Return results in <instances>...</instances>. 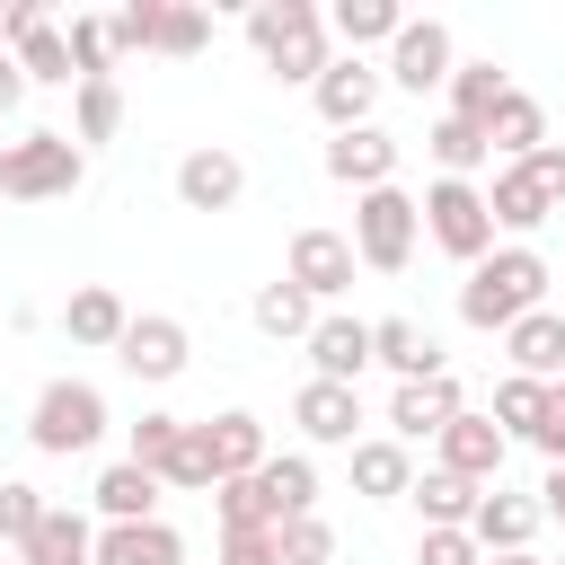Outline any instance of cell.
Masks as SVG:
<instances>
[{
    "label": "cell",
    "mask_w": 565,
    "mask_h": 565,
    "mask_svg": "<svg viewBox=\"0 0 565 565\" xmlns=\"http://www.w3.org/2000/svg\"><path fill=\"white\" fill-rule=\"evenodd\" d=\"M539 300H547V256H539V247H494V256H477L468 282H459V318L486 327V335H503V327L530 318Z\"/></svg>",
    "instance_id": "1"
},
{
    "label": "cell",
    "mask_w": 565,
    "mask_h": 565,
    "mask_svg": "<svg viewBox=\"0 0 565 565\" xmlns=\"http://www.w3.org/2000/svg\"><path fill=\"white\" fill-rule=\"evenodd\" d=\"M247 44L265 53V71L274 79H318L335 53H327V18H318V0H256L247 9Z\"/></svg>",
    "instance_id": "2"
},
{
    "label": "cell",
    "mask_w": 565,
    "mask_h": 565,
    "mask_svg": "<svg viewBox=\"0 0 565 565\" xmlns=\"http://www.w3.org/2000/svg\"><path fill=\"white\" fill-rule=\"evenodd\" d=\"M79 177H88V150H79L71 132H18V141L0 150V194H18V203L79 194Z\"/></svg>",
    "instance_id": "3"
},
{
    "label": "cell",
    "mask_w": 565,
    "mask_h": 565,
    "mask_svg": "<svg viewBox=\"0 0 565 565\" xmlns=\"http://www.w3.org/2000/svg\"><path fill=\"white\" fill-rule=\"evenodd\" d=\"M415 194L406 185H371V194H353V265H371V274H406V256H415Z\"/></svg>",
    "instance_id": "4"
},
{
    "label": "cell",
    "mask_w": 565,
    "mask_h": 565,
    "mask_svg": "<svg viewBox=\"0 0 565 565\" xmlns=\"http://www.w3.org/2000/svg\"><path fill=\"white\" fill-rule=\"evenodd\" d=\"M415 221H424V238H433L441 256H459V265L494 256V212H486V194L459 185V177H433L424 203H415Z\"/></svg>",
    "instance_id": "5"
},
{
    "label": "cell",
    "mask_w": 565,
    "mask_h": 565,
    "mask_svg": "<svg viewBox=\"0 0 565 565\" xmlns=\"http://www.w3.org/2000/svg\"><path fill=\"white\" fill-rule=\"evenodd\" d=\"M97 433H106V397L88 380H44L35 388V415H26V441L35 450L71 459V450H97Z\"/></svg>",
    "instance_id": "6"
},
{
    "label": "cell",
    "mask_w": 565,
    "mask_h": 565,
    "mask_svg": "<svg viewBox=\"0 0 565 565\" xmlns=\"http://www.w3.org/2000/svg\"><path fill=\"white\" fill-rule=\"evenodd\" d=\"M450 71H459V53H450V26H441V18H406V26L388 35V79H397L406 97L450 88Z\"/></svg>",
    "instance_id": "7"
},
{
    "label": "cell",
    "mask_w": 565,
    "mask_h": 565,
    "mask_svg": "<svg viewBox=\"0 0 565 565\" xmlns=\"http://www.w3.org/2000/svg\"><path fill=\"white\" fill-rule=\"evenodd\" d=\"M185 353H194V335H185V318H132L124 335H115V362L132 371V380H150V388H168L177 371H185Z\"/></svg>",
    "instance_id": "8"
},
{
    "label": "cell",
    "mask_w": 565,
    "mask_h": 565,
    "mask_svg": "<svg viewBox=\"0 0 565 565\" xmlns=\"http://www.w3.org/2000/svg\"><path fill=\"white\" fill-rule=\"evenodd\" d=\"M309 97H318L327 132H362V124H371V106H380V71H371L362 53H335V62L309 79Z\"/></svg>",
    "instance_id": "9"
},
{
    "label": "cell",
    "mask_w": 565,
    "mask_h": 565,
    "mask_svg": "<svg viewBox=\"0 0 565 565\" xmlns=\"http://www.w3.org/2000/svg\"><path fill=\"white\" fill-rule=\"evenodd\" d=\"M433 441H441V477H468V486H503V450H512V441L494 433V415H468V406H459V415H450Z\"/></svg>",
    "instance_id": "10"
},
{
    "label": "cell",
    "mask_w": 565,
    "mask_h": 565,
    "mask_svg": "<svg viewBox=\"0 0 565 565\" xmlns=\"http://www.w3.org/2000/svg\"><path fill=\"white\" fill-rule=\"evenodd\" d=\"M309 380H335V388H353L362 371H371V318H344V309H327L309 335Z\"/></svg>",
    "instance_id": "11"
},
{
    "label": "cell",
    "mask_w": 565,
    "mask_h": 565,
    "mask_svg": "<svg viewBox=\"0 0 565 565\" xmlns=\"http://www.w3.org/2000/svg\"><path fill=\"white\" fill-rule=\"evenodd\" d=\"M238 194H247V168H238V150L203 141V150H185V159H177V203H185V212H230Z\"/></svg>",
    "instance_id": "12"
},
{
    "label": "cell",
    "mask_w": 565,
    "mask_h": 565,
    "mask_svg": "<svg viewBox=\"0 0 565 565\" xmlns=\"http://www.w3.org/2000/svg\"><path fill=\"white\" fill-rule=\"evenodd\" d=\"M282 282H300L309 300H344V291H353V238H344V230H300Z\"/></svg>",
    "instance_id": "13"
},
{
    "label": "cell",
    "mask_w": 565,
    "mask_h": 565,
    "mask_svg": "<svg viewBox=\"0 0 565 565\" xmlns=\"http://www.w3.org/2000/svg\"><path fill=\"white\" fill-rule=\"evenodd\" d=\"M459 406H468V397H459L450 371H433V380H397V397H388V441H433Z\"/></svg>",
    "instance_id": "14"
},
{
    "label": "cell",
    "mask_w": 565,
    "mask_h": 565,
    "mask_svg": "<svg viewBox=\"0 0 565 565\" xmlns=\"http://www.w3.org/2000/svg\"><path fill=\"white\" fill-rule=\"evenodd\" d=\"M468 539H477V556H521L539 539V503L512 494V486H486L477 512H468Z\"/></svg>",
    "instance_id": "15"
},
{
    "label": "cell",
    "mask_w": 565,
    "mask_h": 565,
    "mask_svg": "<svg viewBox=\"0 0 565 565\" xmlns=\"http://www.w3.org/2000/svg\"><path fill=\"white\" fill-rule=\"evenodd\" d=\"M327 177H335V185H353V194H371V185H397V132H380V124H362V132H335V141H327Z\"/></svg>",
    "instance_id": "16"
},
{
    "label": "cell",
    "mask_w": 565,
    "mask_h": 565,
    "mask_svg": "<svg viewBox=\"0 0 565 565\" xmlns=\"http://www.w3.org/2000/svg\"><path fill=\"white\" fill-rule=\"evenodd\" d=\"M291 424H300L309 441H327V450H335V441L353 450V433H362V388H335V380H309V388L291 397Z\"/></svg>",
    "instance_id": "17"
},
{
    "label": "cell",
    "mask_w": 565,
    "mask_h": 565,
    "mask_svg": "<svg viewBox=\"0 0 565 565\" xmlns=\"http://www.w3.org/2000/svg\"><path fill=\"white\" fill-rule=\"evenodd\" d=\"M503 353H512L521 380H565V318H556V309L512 318V327H503Z\"/></svg>",
    "instance_id": "18"
},
{
    "label": "cell",
    "mask_w": 565,
    "mask_h": 565,
    "mask_svg": "<svg viewBox=\"0 0 565 565\" xmlns=\"http://www.w3.org/2000/svg\"><path fill=\"white\" fill-rule=\"evenodd\" d=\"M371 362H388L397 380H433L441 371V335L415 318H371Z\"/></svg>",
    "instance_id": "19"
},
{
    "label": "cell",
    "mask_w": 565,
    "mask_h": 565,
    "mask_svg": "<svg viewBox=\"0 0 565 565\" xmlns=\"http://www.w3.org/2000/svg\"><path fill=\"white\" fill-rule=\"evenodd\" d=\"M97 565H185V539L168 521H106L97 530Z\"/></svg>",
    "instance_id": "20"
},
{
    "label": "cell",
    "mask_w": 565,
    "mask_h": 565,
    "mask_svg": "<svg viewBox=\"0 0 565 565\" xmlns=\"http://www.w3.org/2000/svg\"><path fill=\"white\" fill-rule=\"evenodd\" d=\"M18 565H97V530L71 512V503H44L35 539L18 547Z\"/></svg>",
    "instance_id": "21"
},
{
    "label": "cell",
    "mask_w": 565,
    "mask_h": 565,
    "mask_svg": "<svg viewBox=\"0 0 565 565\" xmlns=\"http://www.w3.org/2000/svg\"><path fill=\"white\" fill-rule=\"evenodd\" d=\"M539 141H547V115H539V97H530V88H503V106L486 115V150H494L503 168H521Z\"/></svg>",
    "instance_id": "22"
},
{
    "label": "cell",
    "mask_w": 565,
    "mask_h": 565,
    "mask_svg": "<svg viewBox=\"0 0 565 565\" xmlns=\"http://www.w3.org/2000/svg\"><path fill=\"white\" fill-rule=\"evenodd\" d=\"M203 441H212V477H256L274 450H265V424L247 415V406H230V415H212L203 424Z\"/></svg>",
    "instance_id": "23"
},
{
    "label": "cell",
    "mask_w": 565,
    "mask_h": 565,
    "mask_svg": "<svg viewBox=\"0 0 565 565\" xmlns=\"http://www.w3.org/2000/svg\"><path fill=\"white\" fill-rule=\"evenodd\" d=\"M256 494H265V512H274V530H282V521L318 512V468H309L300 450H274V459L256 468Z\"/></svg>",
    "instance_id": "24"
},
{
    "label": "cell",
    "mask_w": 565,
    "mask_h": 565,
    "mask_svg": "<svg viewBox=\"0 0 565 565\" xmlns=\"http://www.w3.org/2000/svg\"><path fill=\"white\" fill-rule=\"evenodd\" d=\"M132 327V309L106 291V282H88V291H71V309H62V335L71 344H97V353H115V335Z\"/></svg>",
    "instance_id": "25"
},
{
    "label": "cell",
    "mask_w": 565,
    "mask_h": 565,
    "mask_svg": "<svg viewBox=\"0 0 565 565\" xmlns=\"http://www.w3.org/2000/svg\"><path fill=\"white\" fill-rule=\"evenodd\" d=\"M88 494H97V512H106V521H159V477H150V468H132V459H115Z\"/></svg>",
    "instance_id": "26"
},
{
    "label": "cell",
    "mask_w": 565,
    "mask_h": 565,
    "mask_svg": "<svg viewBox=\"0 0 565 565\" xmlns=\"http://www.w3.org/2000/svg\"><path fill=\"white\" fill-rule=\"evenodd\" d=\"M424 150H433V168H441V177H459V185L494 159V150H486V124H468V115H441V124L424 132Z\"/></svg>",
    "instance_id": "27"
},
{
    "label": "cell",
    "mask_w": 565,
    "mask_h": 565,
    "mask_svg": "<svg viewBox=\"0 0 565 565\" xmlns=\"http://www.w3.org/2000/svg\"><path fill=\"white\" fill-rule=\"evenodd\" d=\"M486 212H494V230L530 238V230H539V221H547L556 203H547V194H539V185H530L521 168H494V185H486Z\"/></svg>",
    "instance_id": "28"
},
{
    "label": "cell",
    "mask_w": 565,
    "mask_h": 565,
    "mask_svg": "<svg viewBox=\"0 0 565 565\" xmlns=\"http://www.w3.org/2000/svg\"><path fill=\"white\" fill-rule=\"evenodd\" d=\"M353 486L371 494V503H388V494H406L415 486V459H406V441H353Z\"/></svg>",
    "instance_id": "29"
},
{
    "label": "cell",
    "mask_w": 565,
    "mask_h": 565,
    "mask_svg": "<svg viewBox=\"0 0 565 565\" xmlns=\"http://www.w3.org/2000/svg\"><path fill=\"white\" fill-rule=\"evenodd\" d=\"M406 494L424 503V530H468V512H477V494H486V486H468V477H441V468H424V477H415Z\"/></svg>",
    "instance_id": "30"
},
{
    "label": "cell",
    "mask_w": 565,
    "mask_h": 565,
    "mask_svg": "<svg viewBox=\"0 0 565 565\" xmlns=\"http://www.w3.org/2000/svg\"><path fill=\"white\" fill-rule=\"evenodd\" d=\"M327 26L344 35V53H362V44H388V35L406 26V9H397V0H335Z\"/></svg>",
    "instance_id": "31"
},
{
    "label": "cell",
    "mask_w": 565,
    "mask_h": 565,
    "mask_svg": "<svg viewBox=\"0 0 565 565\" xmlns=\"http://www.w3.org/2000/svg\"><path fill=\"white\" fill-rule=\"evenodd\" d=\"M124 132V88L115 79H79V106H71V141H115Z\"/></svg>",
    "instance_id": "32"
},
{
    "label": "cell",
    "mask_w": 565,
    "mask_h": 565,
    "mask_svg": "<svg viewBox=\"0 0 565 565\" xmlns=\"http://www.w3.org/2000/svg\"><path fill=\"white\" fill-rule=\"evenodd\" d=\"M503 88H512V79H503L494 62H459V71H450V115H468V124H486V115L503 106Z\"/></svg>",
    "instance_id": "33"
},
{
    "label": "cell",
    "mask_w": 565,
    "mask_h": 565,
    "mask_svg": "<svg viewBox=\"0 0 565 565\" xmlns=\"http://www.w3.org/2000/svg\"><path fill=\"white\" fill-rule=\"evenodd\" d=\"M256 327H265V335H309V327H318V300H309L300 282H265V291H256Z\"/></svg>",
    "instance_id": "34"
},
{
    "label": "cell",
    "mask_w": 565,
    "mask_h": 565,
    "mask_svg": "<svg viewBox=\"0 0 565 565\" xmlns=\"http://www.w3.org/2000/svg\"><path fill=\"white\" fill-rule=\"evenodd\" d=\"M539 415H547V380H521V371H512V380L494 388V433H503V441H512V433L530 441V433H539Z\"/></svg>",
    "instance_id": "35"
},
{
    "label": "cell",
    "mask_w": 565,
    "mask_h": 565,
    "mask_svg": "<svg viewBox=\"0 0 565 565\" xmlns=\"http://www.w3.org/2000/svg\"><path fill=\"white\" fill-rule=\"evenodd\" d=\"M71 44V79H115V44H106V18H71L62 26Z\"/></svg>",
    "instance_id": "36"
},
{
    "label": "cell",
    "mask_w": 565,
    "mask_h": 565,
    "mask_svg": "<svg viewBox=\"0 0 565 565\" xmlns=\"http://www.w3.org/2000/svg\"><path fill=\"white\" fill-rule=\"evenodd\" d=\"M9 53H18L26 88H35V79H44V88H62V79H71V44H62V26H35V35H26V44H9Z\"/></svg>",
    "instance_id": "37"
},
{
    "label": "cell",
    "mask_w": 565,
    "mask_h": 565,
    "mask_svg": "<svg viewBox=\"0 0 565 565\" xmlns=\"http://www.w3.org/2000/svg\"><path fill=\"white\" fill-rule=\"evenodd\" d=\"M159 486H185V494H203V486H221V477H212V441H203V424H185V433H177V450H168V468H159Z\"/></svg>",
    "instance_id": "38"
},
{
    "label": "cell",
    "mask_w": 565,
    "mask_h": 565,
    "mask_svg": "<svg viewBox=\"0 0 565 565\" xmlns=\"http://www.w3.org/2000/svg\"><path fill=\"white\" fill-rule=\"evenodd\" d=\"M35 521H44V494H35L26 477H0V547H9V556L35 539Z\"/></svg>",
    "instance_id": "39"
},
{
    "label": "cell",
    "mask_w": 565,
    "mask_h": 565,
    "mask_svg": "<svg viewBox=\"0 0 565 565\" xmlns=\"http://www.w3.org/2000/svg\"><path fill=\"white\" fill-rule=\"evenodd\" d=\"M106 44H115V53H159V0H124V9L106 18Z\"/></svg>",
    "instance_id": "40"
},
{
    "label": "cell",
    "mask_w": 565,
    "mask_h": 565,
    "mask_svg": "<svg viewBox=\"0 0 565 565\" xmlns=\"http://www.w3.org/2000/svg\"><path fill=\"white\" fill-rule=\"evenodd\" d=\"M203 35H212V18L194 9V0H159V53H203Z\"/></svg>",
    "instance_id": "41"
},
{
    "label": "cell",
    "mask_w": 565,
    "mask_h": 565,
    "mask_svg": "<svg viewBox=\"0 0 565 565\" xmlns=\"http://www.w3.org/2000/svg\"><path fill=\"white\" fill-rule=\"evenodd\" d=\"M212 503H221V530H274V512H265L256 477H221V486H212Z\"/></svg>",
    "instance_id": "42"
},
{
    "label": "cell",
    "mask_w": 565,
    "mask_h": 565,
    "mask_svg": "<svg viewBox=\"0 0 565 565\" xmlns=\"http://www.w3.org/2000/svg\"><path fill=\"white\" fill-rule=\"evenodd\" d=\"M274 547H282V565H327V556H335V530H327L318 512H300V521L274 530Z\"/></svg>",
    "instance_id": "43"
},
{
    "label": "cell",
    "mask_w": 565,
    "mask_h": 565,
    "mask_svg": "<svg viewBox=\"0 0 565 565\" xmlns=\"http://www.w3.org/2000/svg\"><path fill=\"white\" fill-rule=\"evenodd\" d=\"M177 433H185V415H141V424H132V450H124V459L159 477V468H168V450H177Z\"/></svg>",
    "instance_id": "44"
},
{
    "label": "cell",
    "mask_w": 565,
    "mask_h": 565,
    "mask_svg": "<svg viewBox=\"0 0 565 565\" xmlns=\"http://www.w3.org/2000/svg\"><path fill=\"white\" fill-rule=\"evenodd\" d=\"M415 565H486V556H477L468 530H424V539H415Z\"/></svg>",
    "instance_id": "45"
},
{
    "label": "cell",
    "mask_w": 565,
    "mask_h": 565,
    "mask_svg": "<svg viewBox=\"0 0 565 565\" xmlns=\"http://www.w3.org/2000/svg\"><path fill=\"white\" fill-rule=\"evenodd\" d=\"M521 177H530V185H539V194L565 212V150H556V141H539V150L521 159Z\"/></svg>",
    "instance_id": "46"
},
{
    "label": "cell",
    "mask_w": 565,
    "mask_h": 565,
    "mask_svg": "<svg viewBox=\"0 0 565 565\" xmlns=\"http://www.w3.org/2000/svg\"><path fill=\"white\" fill-rule=\"evenodd\" d=\"M221 565H282L274 530H221Z\"/></svg>",
    "instance_id": "47"
},
{
    "label": "cell",
    "mask_w": 565,
    "mask_h": 565,
    "mask_svg": "<svg viewBox=\"0 0 565 565\" xmlns=\"http://www.w3.org/2000/svg\"><path fill=\"white\" fill-rule=\"evenodd\" d=\"M35 26H53V9H44V0H0V35H9V44H26Z\"/></svg>",
    "instance_id": "48"
},
{
    "label": "cell",
    "mask_w": 565,
    "mask_h": 565,
    "mask_svg": "<svg viewBox=\"0 0 565 565\" xmlns=\"http://www.w3.org/2000/svg\"><path fill=\"white\" fill-rule=\"evenodd\" d=\"M530 441H539V450L565 468V406H556V388H547V415H539V433H530Z\"/></svg>",
    "instance_id": "49"
},
{
    "label": "cell",
    "mask_w": 565,
    "mask_h": 565,
    "mask_svg": "<svg viewBox=\"0 0 565 565\" xmlns=\"http://www.w3.org/2000/svg\"><path fill=\"white\" fill-rule=\"evenodd\" d=\"M539 521L565 530V468H547V486H539Z\"/></svg>",
    "instance_id": "50"
},
{
    "label": "cell",
    "mask_w": 565,
    "mask_h": 565,
    "mask_svg": "<svg viewBox=\"0 0 565 565\" xmlns=\"http://www.w3.org/2000/svg\"><path fill=\"white\" fill-rule=\"evenodd\" d=\"M26 97V71H18V53H0V115Z\"/></svg>",
    "instance_id": "51"
},
{
    "label": "cell",
    "mask_w": 565,
    "mask_h": 565,
    "mask_svg": "<svg viewBox=\"0 0 565 565\" xmlns=\"http://www.w3.org/2000/svg\"><path fill=\"white\" fill-rule=\"evenodd\" d=\"M486 565H539V556H530V547H521V556H486Z\"/></svg>",
    "instance_id": "52"
},
{
    "label": "cell",
    "mask_w": 565,
    "mask_h": 565,
    "mask_svg": "<svg viewBox=\"0 0 565 565\" xmlns=\"http://www.w3.org/2000/svg\"><path fill=\"white\" fill-rule=\"evenodd\" d=\"M547 388H556V406H565V380H547Z\"/></svg>",
    "instance_id": "53"
},
{
    "label": "cell",
    "mask_w": 565,
    "mask_h": 565,
    "mask_svg": "<svg viewBox=\"0 0 565 565\" xmlns=\"http://www.w3.org/2000/svg\"><path fill=\"white\" fill-rule=\"evenodd\" d=\"M0 565H9V547H0Z\"/></svg>",
    "instance_id": "54"
}]
</instances>
